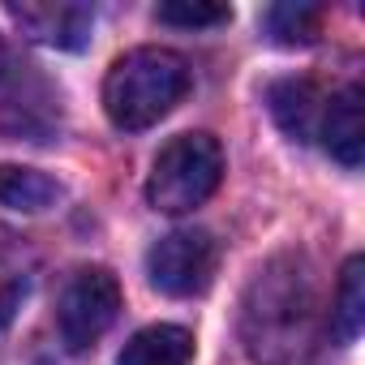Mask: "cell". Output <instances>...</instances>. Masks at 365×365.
I'll use <instances>...</instances> for the list:
<instances>
[{
  "label": "cell",
  "mask_w": 365,
  "mask_h": 365,
  "mask_svg": "<svg viewBox=\"0 0 365 365\" xmlns=\"http://www.w3.org/2000/svg\"><path fill=\"white\" fill-rule=\"evenodd\" d=\"M245 344L254 365H318V297L301 258L267 262L245 292Z\"/></svg>",
  "instance_id": "6da1fadb"
},
{
  "label": "cell",
  "mask_w": 365,
  "mask_h": 365,
  "mask_svg": "<svg viewBox=\"0 0 365 365\" xmlns=\"http://www.w3.org/2000/svg\"><path fill=\"white\" fill-rule=\"evenodd\" d=\"M190 91V65L168 48H133L103 78V112L116 129L138 133L159 125Z\"/></svg>",
  "instance_id": "7a4b0ae2"
},
{
  "label": "cell",
  "mask_w": 365,
  "mask_h": 365,
  "mask_svg": "<svg viewBox=\"0 0 365 365\" xmlns=\"http://www.w3.org/2000/svg\"><path fill=\"white\" fill-rule=\"evenodd\" d=\"M224 176V146L211 133H176L150 163L146 198L155 211L185 215L202 207Z\"/></svg>",
  "instance_id": "3957f363"
},
{
  "label": "cell",
  "mask_w": 365,
  "mask_h": 365,
  "mask_svg": "<svg viewBox=\"0 0 365 365\" xmlns=\"http://www.w3.org/2000/svg\"><path fill=\"white\" fill-rule=\"evenodd\" d=\"M220 267V241L202 228H176L146 254V275L163 297H202Z\"/></svg>",
  "instance_id": "277c9868"
},
{
  "label": "cell",
  "mask_w": 365,
  "mask_h": 365,
  "mask_svg": "<svg viewBox=\"0 0 365 365\" xmlns=\"http://www.w3.org/2000/svg\"><path fill=\"white\" fill-rule=\"evenodd\" d=\"M116 314H120V284L103 267H82L56 301V327L73 352L91 348L116 322Z\"/></svg>",
  "instance_id": "5b68a950"
},
{
  "label": "cell",
  "mask_w": 365,
  "mask_h": 365,
  "mask_svg": "<svg viewBox=\"0 0 365 365\" xmlns=\"http://www.w3.org/2000/svg\"><path fill=\"white\" fill-rule=\"evenodd\" d=\"M5 14L35 39L61 52H82L91 43L95 31V14L91 5H78V0H9Z\"/></svg>",
  "instance_id": "8992f818"
},
{
  "label": "cell",
  "mask_w": 365,
  "mask_h": 365,
  "mask_svg": "<svg viewBox=\"0 0 365 365\" xmlns=\"http://www.w3.org/2000/svg\"><path fill=\"white\" fill-rule=\"evenodd\" d=\"M318 138L331 150V159H339L344 168H361V155H365V91L356 82L327 99Z\"/></svg>",
  "instance_id": "52a82bcc"
},
{
  "label": "cell",
  "mask_w": 365,
  "mask_h": 365,
  "mask_svg": "<svg viewBox=\"0 0 365 365\" xmlns=\"http://www.w3.org/2000/svg\"><path fill=\"white\" fill-rule=\"evenodd\" d=\"M267 108L275 116V125L292 138V142H314L318 125H322V108L327 95L309 82V78H279L267 91Z\"/></svg>",
  "instance_id": "ba28073f"
},
{
  "label": "cell",
  "mask_w": 365,
  "mask_h": 365,
  "mask_svg": "<svg viewBox=\"0 0 365 365\" xmlns=\"http://www.w3.org/2000/svg\"><path fill=\"white\" fill-rule=\"evenodd\" d=\"M190 361H194V335L185 327L159 322V327L138 331L125 344L116 365H190Z\"/></svg>",
  "instance_id": "9c48e42d"
},
{
  "label": "cell",
  "mask_w": 365,
  "mask_h": 365,
  "mask_svg": "<svg viewBox=\"0 0 365 365\" xmlns=\"http://www.w3.org/2000/svg\"><path fill=\"white\" fill-rule=\"evenodd\" d=\"M61 185L39 172V168H22V163H0V207L22 211V215H39L48 207H56Z\"/></svg>",
  "instance_id": "30bf717a"
},
{
  "label": "cell",
  "mask_w": 365,
  "mask_h": 365,
  "mask_svg": "<svg viewBox=\"0 0 365 365\" xmlns=\"http://www.w3.org/2000/svg\"><path fill=\"white\" fill-rule=\"evenodd\" d=\"M262 31L279 48H309L322 35V5L309 0H279L262 9Z\"/></svg>",
  "instance_id": "8fae6325"
},
{
  "label": "cell",
  "mask_w": 365,
  "mask_h": 365,
  "mask_svg": "<svg viewBox=\"0 0 365 365\" xmlns=\"http://www.w3.org/2000/svg\"><path fill=\"white\" fill-rule=\"evenodd\" d=\"M361 322H365V262L348 258L335 288V305H331V331L339 344H356Z\"/></svg>",
  "instance_id": "7c38bea8"
},
{
  "label": "cell",
  "mask_w": 365,
  "mask_h": 365,
  "mask_svg": "<svg viewBox=\"0 0 365 365\" xmlns=\"http://www.w3.org/2000/svg\"><path fill=\"white\" fill-rule=\"evenodd\" d=\"M155 18L163 26L198 31V26H224V22H232V9L228 5H202V0H168V5L155 9Z\"/></svg>",
  "instance_id": "4fadbf2b"
},
{
  "label": "cell",
  "mask_w": 365,
  "mask_h": 365,
  "mask_svg": "<svg viewBox=\"0 0 365 365\" xmlns=\"http://www.w3.org/2000/svg\"><path fill=\"white\" fill-rule=\"evenodd\" d=\"M5 73H9V48H5V39H0V82H5Z\"/></svg>",
  "instance_id": "5bb4252c"
}]
</instances>
